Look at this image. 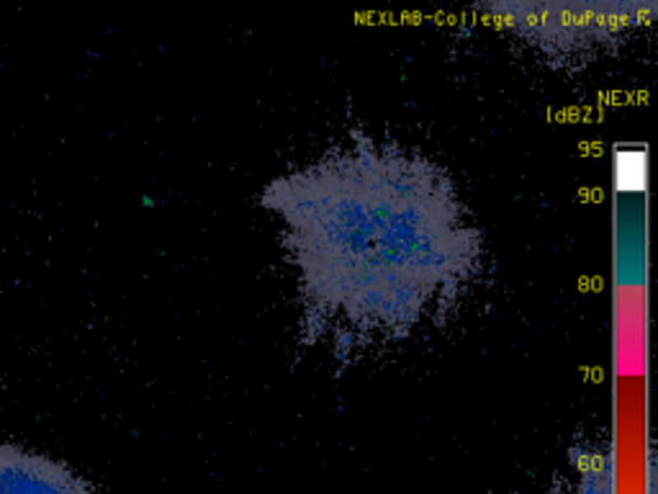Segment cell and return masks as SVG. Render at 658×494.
Segmentation results:
<instances>
[{"label": "cell", "mask_w": 658, "mask_h": 494, "mask_svg": "<svg viewBox=\"0 0 658 494\" xmlns=\"http://www.w3.org/2000/svg\"><path fill=\"white\" fill-rule=\"evenodd\" d=\"M654 5L610 3V5H556V3H507L489 5V13L499 18L502 26L513 29L530 45L545 47L556 54H573L610 45L633 26H638L641 13Z\"/></svg>", "instance_id": "obj_2"}, {"label": "cell", "mask_w": 658, "mask_h": 494, "mask_svg": "<svg viewBox=\"0 0 658 494\" xmlns=\"http://www.w3.org/2000/svg\"><path fill=\"white\" fill-rule=\"evenodd\" d=\"M0 494H93L65 461L0 441Z\"/></svg>", "instance_id": "obj_3"}, {"label": "cell", "mask_w": 658, "mask_h": 494, "mask_svg": "<svg viewBox=\"0 0 658 494\" xmlns=\"http://www.w3.org/2000/svg\"><path fill=\"white\" fill-rule=\"evenodd\" d=\"M306 315L347 343L407 338L455 304L481 263V235L430 160L355 144L265 188Z\"/></svg>", "instance_id": "obj_1"}]
</instances>
